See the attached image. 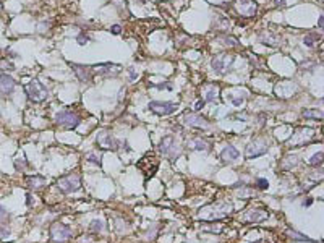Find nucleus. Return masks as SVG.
Returning a JSON list of instances; mask_svg holds the SVG:
<instances>
[{
  "instance_id": "f257e3e1",
  "label": "nucleus",
  "mask_w": 324,
  "mask_h": 243,
  "mask_svg": "<svg viewBox=\"0 0 324 243\" xmlns=\"http://www.w3.org/2000/svg\"><path fill=\"white\" fill-rule=\"evenodd\" d=\"M24 91H26L28 97H29L33 102H42V101L47 99V96H49L47 88L42 85L41 81H37V80H31L24 86Z\"/></svg>"
},
{
  "instance_id": "f03ea898",
  "label": "nucleus",
  "mask_w": 324,
  "mask_h": 243,
  "mask_svg": "<svg viewBox=\"0 0 324 243\" xmlns=\"http://www.w3.org/2000/svg\"><path fill=\"white\" fill-rule=\"evenodd\" d=\"M57 186L59 190L65 194H70V193H75L81 188V177L76 175V173H70V175H65L62 178H59L57 182Z\"/></svg>"
},
{
  "instance_id": "7ed1b4c3",
  "label": "nucleus",
  "mask_w": 324,
  "mask_h": 243,
  "mask_svg": "<svg viewBox=\"0 0 324 243\" xmlns=\"http://www.w3.org/2000/svg\"><path fill=\"white\" fill-rule=\"evenodd\" d=\"M50 238L59 243H66L71 238V229L65 224H54L50 225Z\"/></svg>"
},
{
  "instance_id": "20e7f679",
  "label": "nucleus",
  "mask_w": 324,
  "mask_h": 243,
  "mask_svg": "<svg viewBox=\"0 0 324 243\" xmlns=\"http://www.w3.org/2000/svg\"><path fill=\"white\" fill-rule=\"evenodd\" d=\"M55 122L59 125L71 130V128H76L80 125V117L76 114H73V112H70V110H62L55 115Z\"/></svg>"
},
{
  "instance_id": "39448f33",
  "label": "nucleus",
  "mask_w": 324,
  "mask_h": 243,
  "mask_svg": "<svg viewBox=\"0 0 324 243\" xmlns=\"http://www.w3.org/2000/svg\"><path fill=\"white\" fill-rule=\"evenodd\" d=\"M159 151L164 156H169V157H177L180 154V149L177 147L174 136H164L162 138L160 143H159Z\"/></svg>"
},
{
  "instance_id": "423d86ee",
  "label": "nucleus",
  "mask_w": 324,
  "mask_h": 243,
  "mask_svg": "<svg viewBox=\"0 0 324 243\" xmlns=\"http://www.w3.org/2000/svg\"><path fill=\"white\" fill-rule=\"evenodd\" d=\"M149 109L154 112V114L165 117V115L174 114V112L177 110V104H174V102H159V101H152V102H149Z\"/></svg>"
},
{
  "instance_id": "0eeeda50",
  "label": "nucleus",
  "mask_w": 324,
  "mask_h": 243,
  "mask_svg": "<svg viewBox=\"0 0 324 243\" xmlns=\"http://www.w3.org/2000/svg\"><path fill=\"white\" fill-rule=\"evenodd\" d=\"M266 153H268V143L263 141V139H256V141H253L246 147L245 156H246V159H253V157H259Z\"/></svg>"
},
{
  "instance_id": "6e6552de",
  "label": "nucleus",
  "mask_w": 324,
  "mask_h": 243,
  "mask_svg": "<svg viewBox=\"0 0 324 243\" xmlns=\"http://www.w3.org/2000/svg\"><path fill=\"white\" fill-rule=\"evenodd\" d=\"M233 63V57L232 55H217V57L212 59L211 65L212 68L217 71V73H224L230 68V65Z\"/></svg>"
},
{
  "instance_id": "1a4fd4ad",
  "label": "nucleus",
  "mask_w": 324,
  "mask_h": 243,
  "mask_svg": "<svg viewBox=\"0 0 324 243\" xmlns=\"http://www.w3.org/2000/svg\"><path fill=\"white\" fill-rule=\"evenodd\" d=\"M97 144H99V147H102V149H112V151L118 149V146H120V143L117 141V139L113 138L112 135L106 133V132H101V133L97 135Z\"/></svg>"
},
{
  "instance_id": "9d476101",
  "label": "nucleus",
  "mask_w": 324,
  "mask_h": 243,
  "mask_svg": "<svg viewBox=\"0 0 324 243\" xmlns=\"http://www.w3.org/2000/svg\"><path fill=\"white\" fill-rule=\"evenodd\" d=\"M235 7L240 15L243 16H253L256 13V3L253 0H237Z\"/></svg>"
},
{
  "instance_id": "9b49d317",
  "label": "nucleus",
  "mask_w": 324,
  "mask_h": 243,
  "mask_svg": "<svg viewBox=\"0 0 324 243\" xmlns=\"http://www.w3.org/2000/svg\"><path fill=\"white\" fill-rule=\"evenodd\" d=\"M185 123L190 125V127H195V128H207L209 127V122L199 114H186L185 115Z\"/></svg>"
},
{
  "instance_id": "f8f14e48",
  "label": "nucleus",
  "mask_w": 324,
  "mask_h": 243,
  "mask_svg": "<svg viewBox=\"0 0 324 243\" xmlns=\"http://www.w3.org/2000/svg\"><path fill=\"white\" fill-rule=\"evenodd\" d=\"M71 68L75 70L76 76L81 83H91L92 81V75H91V70L89 67H84V65H76V63H71Z\"/></svg>"
},
{
  "instance_id": "ddd939ff",
  "label": "nucleus",
  "mask_w": 324,
  "mask_h": 243,
  "mask_svg": "<svg viewBox=\"0 0 324 243\" xmlns=\"http://www.w3.org/2000/svg\"><path fill=\"white\" fill-rule=\"evenodd\" d=\"M13 89H15V80L8 75H2L0 76V94L8 96L13 92Z\"/></svg>"
},
{
  "instance_id": "4468645a",
  "label": "nucleus",
  "mask_w": 324,
  "mask_h": 243,
  "mask_svg": "<svg viewBox=\"0 0 324 243\" xmlns=\"http://www.w3.org/2000/svg\"><path fill=\"white\" fill-rule=\"evenodd\" d=\"M221 157H222V161H225V162H233V161H237V159L240 157V153H238V149L233 147L232 144H227L222 149Z\"/></svg>"
},
{
  "instance_id": "2eb2a0df",
  "label": "nucleus",
  "mask_w": 324,
  "mask_h": 243,
  "mask_svg": "<svg viewBox=\"0 0 324 243\" xmlns=\"http://www.w3.org/2000/svg\"><path fill=\"white\" fill-rule=\"evenodd\" d=\"M96 71L99 75H112V76H115V75L120 73V67L118 65H113V63H104V65H97Z\"/></svg>"
},
{
  "instance_id": "dca6fc26",
  "label": "nucleus",
  "mask_w": 324,
  "mask_h": 243,
  "mask_svg": "<svg viewBox=\"0 0 324 243\" xmlns=\"http://www.w3.org/2000/svg\"><path fill=\"white\" fill-rule=\"evenodd\" d=\"M26 183L28 186H31V188H42V186L45 185V177L42 175H29V177H26Z\"/></svg>"
},
{
  "instance_id": "f3484780",
  "label": "nucleus",
  "mask_w": 324,
  "mask_h": 243,
  "mask_svg": "<svg viewBox=\"0 0 324 243\" xmlns=\"http://www.w3.org/2000/svg\"><path fill=\"white\" fill-rule=\"evenodd\" d=\"M268 217V212L266 211H250L248 216H246V220L250 222H261Z\"/></svg>"
},
{
  "instance_id": "a211bd4d",
  "label": "nucleus",
  "mask_w": 324,
  "mask_h": 243,
  "mask_svg": "<svg viewBox=\"0 0 324 243\" xmlns=\"http://www.w3.org/2000/svg\"><path fill=\"white\" fill-rule=\"evenodd\" d=\"M305 118H314V120H322V112L318 109H305L303 110Z\"/></svg>"
},
{
  "instance_id": "6ab92c4d",
  "label": "nucleus",
  "mask_w": 324,
  "mask_h": 243,
  "mask_svg": "<svg viewBox=\"0 0 324 243\" xmlns=\"http://www.w3.org/2000/svg\"><path fill=\"white\" fill-rule=\"evenodd\" d=\"M191 146H193L195 149H198V151H209V143L204 141V139H199V138L193 139Z\"/></svg>"
},
{
  "instance_id": "aec40b11",
  "label": "nucleus",
  "mask_w": 324,
  "mask_h": 243,
  "mask_svg": "<svg viewBox=\"0 0 324 243\" xmlns=\"http://www.w3.org/2000/svg\"><path fill=\"white\" fill-rule=\"evenodd\" d=\"M261 39L268 44V45H279V42H280V37H277V36H274V34H263L261 36Z\"/></svg>"
},
{
  "instance_id": "412c9836",
  "label": "nucleus",
  "mask_w": 324,
  "mask_h": 243,
  "mask_svg": "<svg viewBox=\"0 0 324 243\" xmlns=\"http://www.w3.org/2000/svg\"><path fill=\"white\" fill-rule=\"evenodd\" d=\"M289 235L293 238V240H298V241H310V243H316L314 240H311V238H308L306 235H301V233H297L295 230H289Z\"/></svg>"
},
{
  "instance_id": "4be33fe9",
  "label": "nucleus",
  "mask_w": 324,
  "mask_h": 243,
  "mask_svg": "<svg viewBox=\"0 0 324 243\" xmlns=\"http://www.w3.org/2000/svg\"><path fill=\"white\" fill-rule=\"evenodd\" d=\"M206 101L207 102H217V88H211L206 94Z\"/></svg>"
},
{
  "instance_id": "5701e85b",
  "label": "nucleus",
  "mask_w": 324,
  "mask_h": 243,
  "mask_svg": "<svg viewBox=\"0 0 324 243\" xmlns=\"http://www.w3.org/2000/svg\"><path fill=\"white\" fill-rule=\"evenodd\" d=\"M321 162H322V153H321V151H319L318 154H314V156L310 159V161H308L310 165H319Z\"/></svg>"
},
{
  "instance_id": "b1692460",
  "label": "nucleus",
  "mask_w": 324,
  "mask_h": 243,
  "mask_svg": "<svg viewBox=\"0 0 324 243\" xmlns=\"http://www.w3.org/2000/svg\"><path fill=\"white\" fill-rule=\"evenodd\" d=\"M89 229H91L92 232H101V230L104 229V222H101V220H92Z\"/></svg>"
},
{
  "instance_id": "393cba45",
  "label": "nucleus",
  "mask_w": 324,
  "mask_h": 243,
  "mask_svg": "<svg viewBox=\"0 0 324 243\" xmlns=\"http://www.w3.org/2000/svg\"><path fill=\"white\" fill-rule=\"evenodd\" d=\"M86 159H88V161H91V162H94V164H97V165L101 164V156H96L94 153H89V154L86 156Z\"/></svg>"
},
{
  "instance_id": "a878e982",
  "label": "nucleus",
  "mask_w": 324,
  "mask_h": 243,
  "mask_svg": "<svg viewBox=\"0 0 324 243\" xmlns=\"http://www.w3.org/2000/svg\"><path fill=\"white\" fill-rule=\"evenodd\" d=\"M256 186L261 188V190H266L269 186V183H268V180H264V178H258V180H256Z\"/></svg>"
},
{
  "instance_id": "bb28decb",
  "label": "nucleus",
  "mask_w": 324,
  "mask_h": 243,
  "mask_svg": "<svg viewBox=\"0 0 324 243\" xmlns=\"http://www.w3.org/2000/svg\"><path fill=\"white\" fill-rule=\"evenodd\" d=\"M76 41H78V44H80V45H84V44H86V42L89 41V37H88L86 34H84V33H81V34L78 36V39H76Z\"/></svg>"
},
{
  "instance_id": "cd10ccee",
  "label": "nucleus",
  "mask_w": 324,
  "mask_h": 243,
  "mask_svg": "<svg viewBox=\"0 0 324 243\" xmlns=\"http://www.w3.org/2000/svg\"><path fill=\"white\" fill-rule=\"evenodd\" d=\"M314 39H316V34H310V36L305 37V44H306L308 47H311L313 42H314Z\"/></svg>"
},
{
  "instance_id": "c85d7f7f",
  "label": "nucleus",
  "mask_w": 324,
  "mask_h": 243,
  "mask_svg": "<svg viewBox=\"0 0 324 243\" xmlns=\"http://www.w3.org/2000/svg\"><path fill=\"white\" fill-rule=\"evenodd\" d=\"M7 219H8V214H7V211H5L2 206H0V224H2V222H5Z\"/></svg>"
},
{
  "instance_id": "c756f323",
  "label": "nucleus",
  "mask_w": 324,
  "mask_h": 243,
  "mask_svg": "<svg viewBox=\"0 0 324 243\" xmlns=\"http://www.w3.org/2000/svg\"><path fill=\"white\" fill-rule=\"evenodd\" d=\"M8 235H10V230H8L7 227H0V237H3V238H7Z\"/></svg>"
},
{
  "instance_id": "7c9ffc66",
  "label": "nucleus",
  "mask_w": 324,
  "mask_h": 243,
  "mask_svg": "<svg viewBox=\"0 0 324 243\" xmlns=\"http://www.w3.org/2000/svg\"><path fill=\"white\" fill-rule=\"evenodd\" d=\"M110 31H112V34H120V31H122V28H120L118 24H113V26L110 28Z\"/></svg>"
},
{
  "instance_id": "2f4dec72",
  "label": "nucleus",
  "mask_w": 324,
  "mask_h": 243,
  "mask_svg": "<svg viewBox=\"0 0 324 243\" xmlns=\"http://www.w3.org/2000/svg\"><path fill=\"white\" fill-rule=\"evenodd\" d=\"M203 106H204V102H203V101H198L196 104H195V109H196V110H201Z\"/></svg>"
},
{
  "instance_id": "473e14b6",
  "label": "nucleus",
  "mask_w": 324,
  "mask_h": 243,
  "mask_svg": "<svg viewBox=\"0 0 324 243\" xmlns=\"http://www.w3.org/2000/svg\"><path fill=\"white\" fill-rule=\"evenodd\" d=\"M275 5H277V7H285V0H275Z\"/></svg>"
},
{
  "instance_id": "72a5a7b5",
  "label": "nucleus",
  "mask_w": 324,
  "mask_h": 243,
  "mask_svg": "<svg viewBox=\"0 0 324 243\" xmlns=\"http://www.w3.org/2000/svg\"><path fill=\"white\" fill-rule=\"evenodd\" d=\"M130 76H131V80H135V78L138 76V75L135 73V70H133V68H130Z\"/></svg>"
},
{
  "instance_id": "f704fd0d",
  "label": "nucleus",
  "mask_w": 324,
  "mask_h": 243,
  "mask_svg": "<svg viewBox=\"0 0 324 243\" xmlns=\"http://www.w3.org/2000/svg\"><path fill=\"white\" fill-rule=\"evenodd\" d=\"M318 24H319V28H322V24H324V20H322V15L319 16V20H318Z\"/></svg>"
},
{
  "instance_id": "c9c22d12",
  "label": "nucleus",
  "mask_w": 324,
  "mask_h": 243,
  "mask_svg": "<svg viewBox=\"0 0 324 243\" xmlns=\"http://www.w3.org/2000/svg\"><path fill=\"white\" fill-rule=\"evenodd\" d=\"M311 203H313V201H311V199H308L306 203H303V206H310V204H311Z\"/></svg>"
}]
</instances>
